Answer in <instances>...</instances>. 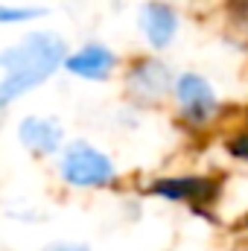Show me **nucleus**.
<instances>
[{
    "instance_id": "9b49d317",
    "label": "nucleus",
    "mask_w": 248,
    "mask_h": 251,
    "mask_svg": "<svg viewBox=\"0 0 248 251\" xmlns=\"http://www.w3.org/2000/svg\"><path fill=\"white\" fill-rule=\"evenodd\" d=\"M38 251H91V246L73 243V240H56V243H47L44 249H38Z\"/></svg>"
},
{
    "instance_id": "0eeeda50",
    "label": "nucleus",
    "mask_w": 248,
    "mask_h": 251,
    "mask_svg": "<svg viewBox=\"0 0 248 251\" xmlns=\"http://www.w3.org/2000/svg\"><path fill=\"white\" fill-rule=\"evenodd\" d=\"M117 67H120V56L102 41H88L70 50L64 59V70L82 82H108L117 73Z\"/></svg>"
},
{
    "instance_id": "39448f33",
    "label": "nucleus",
    "mask_w": 248,
    "mask_h": 251,
    "mask_svg": "<svg viewBox=\"0 0 248 251\" xmlns=\"http://www.w3.org/2000/svg\"><path fill=\"white\" fill-rule=\"evenodd\" d=\"M146 193L155 199H164V201L190 204L196 213H204V204L216 201V196H219V181L210 176H198V173L161 176L146 187Z\"/></svg>"
},
{
    "instance_id": "6e6552de",
    "label": "nucleus",
    "mask_w": 248,
    "mask_h": 251,
    "mask_svg": "<svg viewBox=\"0 0 248 251\" xmlns=\"http://www.w3.org/2000/svg\"><path fill=\"white\" fill-rule=\"evenodd\" d=\"M18 140L21 146L35 155V158H53L64 149V128L53 117H41V114H26L18 123Z\"/></svg>"
},
{
    "instance_id": "20e7f679",
    "label": "nucleus",
    "mask_w": 248,
    "mask_h": 251,
    "mask_svg": "<svg viewBox=\"0 0 248 251\" xmlns=\"http://www.w3.org/2000/svg\"><path fill=\"white\" fill-rule=\"evenodd\" d=\"M175 73L161 56H140L125 67V94L140 105H158L173 97Z\"/></svg>"
},
{
    "instance_id": "7ed1b4c3",
    "label": "nucleus",
    "mask_w": 248,
    "mask_h": 251,
    "mask_svg": "<svg viewBox=\"0 0 248 251\" xmlns=\"http://www.w3.org/2000/svg\"><path fill=\"white\" fill-rule=\"evenodd\" d=\"M173 100H175L178 120L193 131L210 128L222 114V102H219L216 88L207 82V76H201L196 70H184L175 76Z\"/></svg>"
},
{
    "instance_id": "423d86ee",
    "label": "nucleus",
    "mask_w": 248,
    "mask_h": 251,
    "mask_svg": "<svg viewBox=\"0 0 248 251\" xmlns=\"http://www.w3.org/2000/svg\"><path fill=\"white\" fill-rule=\"evenodd\" d=\"M137 29L149 50H155V53L170 50L181 29L178 9L167 0H149V3H143V9L137 15Z\"/></svg>"
},
{
    "instance_id": "1a4fd4ad",
    "label": "nucleus",
    "mask_w": 248,
    "mask_h": 251,
    "mask_svg": "<svg viewBox=\"0 0 248 251\" xmlns=\"http://www.w3.org/2000/svg\"><path fill=\"white\" fill-rule=\"evenodd\" d=\"M47 9L44 6H12V3H0V26H24L32 24L38 18H44Z\"/></svg>"
},
{
    "instance_id": "f03ea898",
    "label": "nucleus",
    "mask_w": 248,
    "mask_h": 251,
    "mask_svg": "<svg viewBox=\"0 0 248 251\" xmlns=\"http://www.w3.org/2000/svg\"><path fill=\"white\" fill-rule=\"evenodd\" d=\"M56 176L73 190H111L120 181V170L111 155L88 140L64 143L56 161Z\"/></svg>"
},
{
    "instance_id": "f257e3e1",
    "label": "nucleus",
    "mask_w": 248,
    "mask_h": 251,
    "mask_svg": "<svg viewBox=\"0 0 248 251\" xmlns=\"http://www.w3.org/2000/svg\"><path fill=\"white\" fill-rule=\"evenodd\" d=\"M67 53L70 50H67L64 38L59 32H50V29L29 32L18 44L3 50L0 53V67H3L0 111H6L12 102H18L29 91L41 88L59 67H64Z\"/></svg>"
},
{
    "instance_id": "9d476101",
    "label": "nucleus",
    "mask_w": 248,
    "mask_h": 251,
    "mask_svg": "<svg viewBox=\"0 0 248 251\" xmlns=\"http://www.w3.org/2000/svg\"><path fill=\"white\" fill-rule=\"evenodd\" d=\"M225 149H228V155H231V158L246 161V164H248V128H246V131H240V134H234V137L225 143Z\"/></svg>"
}]
</instances>
